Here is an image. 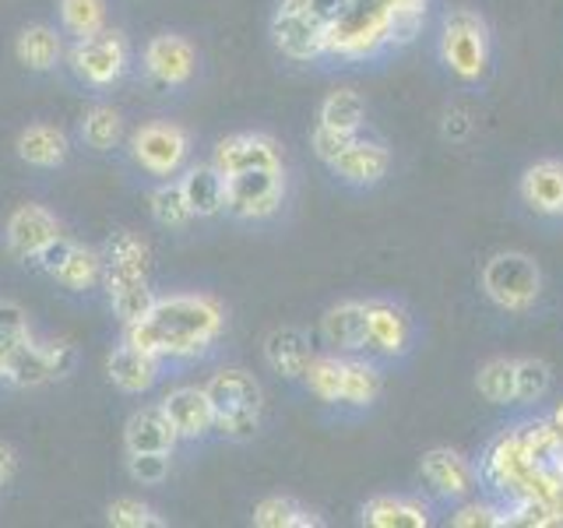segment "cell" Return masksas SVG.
<instances>
[{"label": "cell", "instance_id": "obj_25", "mask_svg": "<svg viewBox=\"0 0 563 528\" xmlns=\"http://www.w3.org/2000/svg\"><path fill=\"white\" fill-rule=\"evenodd\" d=\"M363 525L369 528H427L430 510L427 504L405 497H374L363 504Z\"/></svg>", "mask_w": 563, "mask_h": 528}, {"label": "cell", "instance_id": "obj_43", "mask_svg": "<svg viewBox=\"0 0 563 528\" xmlns=\"http://www.w3.org/2000/svg\"><path fill=\"white\" fill-rule=\"evenodd\" d=\"M46 356H49V370H53V381H64L75 374L78 366V349L70 342H46Z\"/></svg>", "mask_w": 563, "mask_h": 528}, {"label": "cell", "instance_id": "obj_35", "mask_svg": "<svg viewBox=\"0 0 563 528\" xmlns=\"http://www.w3.org/2000/svg\"><path fill=\"white\" fill-rule=\"evenodd\" d=\"M553 384V370L545 360H515V402L532 405L542 402Z\"/></svg>", "mask_w": 563, "mask_h": 528}, {"label": "cell", "instance_id": "obj_18", "mask_svg": "<svg viewBox=\"0 0 563 528\" xmlns=\"http://www.w3.org/2000/svg\"><path fill=\"white\" fill-rule=\"evenodd\" d=\"M123 444L128 451H173L180 444V433H176L163 402L141 405L137 413H131L128 427H123Z\"/></svg>", "mask_w": 563, "mask_h": 528}, {"label": "cell", "instance_id": "obj_16", "mask_svg": "<svg viewBox=\"0 0 563 528\" xmlns=\"http://www.w3.org/2000/svg\"><path fill=\"white\" fill-rule=\"evenodd\" d=\"M313 356L317 352L299 328H275L268 331V339H264V363H268L278 377L303 381Z\"/></svg>", "mask_w": 563, "mask_h": 528}, {"label": "cell", "instance_id": "obj_27", "mask_svg": "<svg viewBox=\"0 0 563 528\" xmlns=\"http://www.w3.org/2000/svg\"><path fill=\"white\" fill-rule=\"evenodd\" d=\"M49 278H57L67 293H85L92 289L96 282H102V251H92V246L70 243L67 257L60 261V268Z\"/></svg>", "mask_w": 563, "mask_h": 528}, {"label": "cell", "instance_id": "obj_19", "mask_svg": "<svg viewBox=\"0 0 563 528\" xmlns=\"http://www.w3.org/2000/svg\"><path fill=\"white\" fill-rule=\"evenodd\" d=\"M521 201L536 211V216H563V163L560 158H542V163L528 166L521 176Z\"/></svg>", "mask_w": 563, "mask_h": 528}, {"label": "cell", "instance_id": "obj_41", "mask_svg": "<svg viewBox=\"0 0 563 528\" xmlns=\"http://www.w3.org/2000/svg\"><path fill=\"white\" fill-rule=\"evenodd\" d=\"M448 525L454 528H500L507 525V507H493V504H479V501H472V504H462L454 510V515L448 518Z\"/></svg>", "mask_w": 563, "mask_h": 528}, {"label": "cell", "instance_id": "obj_34", "mask_svg": "<svg viewBox=\"0 0 563 528\" xmlns=\"http://www.w3.org/2000/svg\"><path fill=\"white\" fill-rule=\"evenodd\" d=\"M60 22L67 35L88 40L106 29V0H60Z\"/></svg>", "mask_w": 563, "mask_h": 528}, {"label": "cell", "instance_id": "obj_6", "mask_svg": "<svg viewBox=\"0 0 563 528\" xmlns=\"http://www.w3.org/2000/svg\"><path fill=\"white\" fill-rule=\"evenodd\" d=\"M131 155H134V163L141 169H148L152 176H176L190 155V134L180 123H169V120L141 123L131 134Z\"/></svg>", "mask_w": 563, "mask_h": 528}, {"label": "cell", "instance_id": "obj_26", "mask_svg": "<svg viewBox=\"0 0 563 528\" xmlns=\"http://www.w3.org/2000/svg\"><path fill=\"white\" fill-rule=\"evenodd\" d=\"M317 123L331 131H363L366 123V99L356 88H334L324 96L321 110H317Z\"/></svg>", "mask_w": 563, "mask_h": 528}, {"label": "cell", "instance_id": "obj_38", "mask_svg": "<svg viewBox=\"0 0 563 528\" xmlns=\"http://www.w3.org/2000/svg\"><path fill=\"white\" fill-rule=\"evenodd\" d=\"M106 521H110L113 528H152V525H163V518H158L148 504H141L137 497H117L110 507H106Z\"/></svg>", "mask_w": 563, "mask_h": 528}, {"label": "cell", "instance_id": "obj_21", "mask_svg": "<svg viewBox=\"0 0 563 528\" xmlns=\"http://www.w3.org/2000/svg\"><path fill=\"white\" fill-rule=\"evenodd\" d=\"M272 35H275V46L282 50V57H289V61L303 64V61L324 57V32L292 11H275Z\"/></svg>", "mask_w": 563, "mask_h": 528}, {"label": "cell", "instance_id": "obj_3", "mask_svg": "<svg viewBox=\"0 0 563 528\" xmlns=\"http://www.w3.org/2000/svg\"><path fill=\"white\" fill-rule=\"evenodd\" d=\"M440 61L462 81H479L489 67V29L479 11L454 8L440 29Z\"/></svg>", "mask_w": 563, "mask_h": 528}, {"label": "cell", "instance_id": "obj_9", "mask_svg": "<svg viewBox=\"0 0 563 528\" xmlns=\"http://www.w3.org/2000/svg\"><path fill=\"white\" fill-rule=\"evenodd\" d=\"M145 70L155 85L180 88L194 78V70H198V53H194V46L184 35H173V32L152 35L145 46Z\"/></svg>", "mask_w": 563, "mask_h": 528}, {"label": "cell", "instance_id": "obj_8", "mask_svg": "<svg viewBox=\"0 0 563 528\" xmlns=\"http://www.w3.org/2000/svg\"><path fill=\"white\" fill-rule=\"evenodd\" d=\"M419 475L427 490L440 501H465L479 486V469H475L465 454H457L451 448H433L422 454Z\"/></svg>", "mask_w": 563, "mask_h": 528}, {"label": "cell", "instance_id": "obj_17", "mask_svg": "<svg viewBox=\"0 0 563 528\" xmlns=\"http://www.w3.org/2000/svg\"><path fill=\"white\" fill-rule=\"evenodd\" d=\"M158 366H163V360L131 345V342H120L110 356H106V374H110V381L128 395L148 392V387L158 381Z\"/></svg>", "mask_w": 563, "mask_h": 528}, {"label": "cell", "instance_id": "obj_40", "mask_svg": "<svg viewBox=\"0 0 563 528\" xmlns=\"http://www.w3.org/2000/svg\"><path fill=\"white\" fill-rule=\"evenodd\" d=\"M169 454L173 451H128V472L134 483L155 486L169 475Z\"/></svg>", "mask_w": 563, "mask_h": 528}, {"label": "cell", "instance_id": "obj_5", "mask_svg": "<svg viewBox=\"0 0 563 528\" xmlns=\"http://www.w3.org/2000/svg\"><path fill=\"white\" fill-rule=\"evenodd\" d=\"M286 198V173L282 169H246L225 176V216L240 222L268 219Z\"/></svg>", "mask_w": 563, "mask_h": 528}, {"label": "cell", "instance_id": "obj_29", "mask_svg": "<svg viewBox=\"0 0 563 528\" xmlns=\"http://www.w3.org/2000/svg\"><path fill=\"white\" fill-rule=\"evenodd\" d=\"M148 243L141 240L131 229H120L110 240H106V251H102V268H120V272H134V275H148Z\"/></svg>", "mask_w": 563, "mask_h": 528}, {"label": "cell", "instance_id": "obj_7", "mask_svg": "<svg viewBox=\"0 0 563 528\" xmlns=\"http://www.w3.org/2000/svg\"><path fill=\"white\" fill-rule=\"evenodd\" d=\"M128 61H131L128 43H123L120 32H110V29L88 35V40H75V46H70V70H75L85 85H96V88L120 81L123 70H128Z\"/></svg>", "mask_w": 563, "mask_h": 528}, {"label": "cell", "instance_id": "obj_28", "mask_svg": "<svg viewBox=\"0 0 563 528\" xmlns=\"http://www.w3.org/2000/svg\"><path fill=\"white\" fill-rule=\"evenodd\" d=\"M14 53H18V61H22L29 70H49V67H57L60 53H64V43H60L57 29L29 25V29H22V35H18Z\"/></svg>", "mask_w": 563, "mask_h": 528}, {"label": "cell", "instance_id": "obj_42", "mask_svg": "<svg viewBox=\"0 0 563 528\" xmlns=\"http://www.w3.org/2000/svg\"><path fill=\"white\" fill-rule=\"evenodd\" d=\"M356 134L360 131H331V128H321V123H317V131L310 134V145L321 163H331L334 155H342L352 141H356Z\"/></svg>", "mask_w": 563, "mask_h": 528}, {"label": "cell", "instance_id": "obj_12", "mask_svg": "<svg viewBox=\"0 0 563 528\" xmlns=\"http://www.w3.org/2000/svg\"><path fill=\"white\" fill-rule=\"evenodd\" d=\"M331 173L339 176V180L352 184V187H369L387 176V166H391V155H387V148L380 145V141L374 138H363V131L356 134V141L331 158Z\"/></svg>", "mask_w": 563, "mask_h": 528}, {"label": "cell", "instance_id": "obj_24", "mask_svg": "<svg viewBox=\"0 0 563 528\" xmlns=\"http://www.w3.org/2000/svg\"><path fill=\"white\" fill-rule=\"evenodd\" d=\"M0 381H8L11 387H43L53 381V370H49V356H46V345H40L35 339L18 345L8 363L0 366Z\"/></svg>", "mask_w": 563, "mask_h": 528}, {"label": "cell", "instance_id": "obj_4", "mask_svg": "<svg viewBox=\"0 0 563 528\" xmlns=\"http://www.w3.org/2000/svg\"><path fill=\"white\" fill-rule=\"evenodd\" d=\"M483 293L500 310L525 314L536 307L542 293L539 264L521 251H500L483 264Z\"/></svg>", "mask_w": 563, "mask_h": 528}, {"label": "cell", "instance_id": "obj_36", "mask_svg": "<svg viewBox=\"0 0 563 528\" xmlns=\"http://www.w3.org/2000/svg\"><path fill=\"white\" fill-rule=\"evenodd\" d=\"M475 387L489 405H510L515 402V360H489L475 377Z\"/></svg>", "mask_w": 563, "mask_h": 528}, {"label": "cell", "instance_id": "obj_23", "mask_svg": "<svg viewBox=\"0 0 563 528\" xmlns=\"http://www.w3.org/2000/svg\"><path fill=\"white\" fill-rule=\"evenodd\" d=\"M18 158L35 169H53L67 158V134L60 128H49V123H29V128L18 134L14 141Z\"/></svg>", "mask_w": 563, "mask_h": 528}, {"label": "cell", "instance_id": "obj_39", "mask_svg": "<svg viewBox=\"0 0 563 528\" xmlns=\"http://www.w3.org/2000/svg\"><path fill=\"white\" fill-rule=\"evenodd\" d=\"M345 4L349 0H278V11H292L299 18H307L310 25L324 32V43H328V25L342 14Z\"/></svg>", "mask_w": 563, "mask_h": 528}, {"label": "cell", "instance_id": "obj_45", "mask_svg": "<svg viewBox=\"0 0 563 528\" xmlns=\"http://www.w3.org/2000/svg\"><path fill=\"white\" fill-rule=\"evenodd\" d=\"M14 472H18V458L8 444H0V486H8L14 480Z\"/></svg>", "mask_w": 563, "mask_h": 528}, {"label": "cell", "instance_id": "obj_14", "mask_svg": "<svg viewBox=\"0 0 563 528\" xmlns=\"http://www.w3.org/2000/svg\"><path fill=\"white\" fill-rule=\"evenodd\" d=\"M412 342L409 314L387 299H369L366 304V349L384 352V356H401Z\"/></svg>", "mask_w": 563, "mask_h": 528}, {"label": "cell", "instance_id": "obj_32", "mask_svg": "<svg viewBox=\"0 0 563 528\" xmlns=\"http://www.w3.org/2000/svg\"><path fill=\"white\" fill-rule=\"evenodd\" d=\"M123 138V117L120 110H113V106H92V110L85 113L81 120V141L92 152H110L120 145Z\"/></svg>", "mask_w": 563, "mask_h": 528}, {"label": "cell", "instance_id": "obj_11", "mask_svg": "<svg viewBox=\"0 0 563 528\" xmlns=\"http://www.w3.org/2000/svg\"><path fill=\"white\" fill-rule=\"evenodd\" d=\"M64 233L57 216L43 205H22L11 211L8 229H4V240H8V251L18 261H35V254L43 251L49 240H57Z\"/></svg>", "mask_w": 563, "mask_h": 528}, {"label": "cell", "instance_id": "obj_37", "mask_svg": "<svg viewBox=\"0 0 563 528\" xmlns=\"http://www.w3.org/2000/svg\"><path fill=\"white\" fill-rule=\"evenodd\" d=\"M29 339H32L29 314L18 304H11V299H0V366H4L11 352Z\"/></svg>", "mask_w": 563, "mask_h": 528}, {"label": "cell", "instance_id": "obj_15", "mask_svg": "<svg viewBox=\"0 0 563 528\" xmlns=\"http://www.w3.org/2000/svg\"><path fill=\"white\" fill-rule=\"evenodd\" d=\"M163 409L169 413L180 440H198L216 430V409H211V398L205 387H190V384L173 387L163 398Z\"/></svg>", "mask_w": 563, "mask_h": 528}, {"label": "cell", "instance_id": "obj_13", "mask_svg": "<svg viewBox=\"0 0 563 528\" xmlns=\"http://www.w3.org/2000/svg\"><path fill=\"white\" fill-rule=\"evenodd\" d=\"M102 286H106V296H110V307H113V317L131 328L137 324L141 317H145L152 307H155V293L148 286V275H134V272H120V268H102Z\"/></svg>", "mask_w": 563, "mask_h": 528}, {"label": "cell", "instance_id": "obj_30", "mask_svg": "<svg viewBox=\"0 0 563 528\" xmlns=\"http://www.w3.org/2000/svg\"><path fill=\"white\" fill-rule=\"evenodd\" d=\"M254 525L257 528H317L321 518L289 497H264L254 507Z\"/></svg>", "mask_w": 563, "mask_h": 528}, {"label": "cell", "instance_id": "obj_46", "mask_svg": "<svg viewBox=\"0 0 563 528\" xmlns=\"http://www.w3.org/2000/svg\"><path fill=\"white\" fill-rule=\"evenodd\" d=\"M550 427H553V433H556V440H560V448H563V405H556V413L550 416Z\"/></svg>", "mask_w": 563, "mask_h": 528}, {"label": "cell", "instance_id": "obj_44", "mask_svg": "<svg viewBox=\"0 0 563 528\" xmlns=\"http://www.w3.org/2000/svg\"><path fill=\"white\" fill-rule=\"evenodd\" d=\"M468 134H472V120H468V113H465V110H451L448 120H444V138H451V141H465Z\"/></svg>", "mask_w": 563, "mask_h": 528}, {"label": "cell", "instance_id": "obj_22", "mask_svg": "<svg viewBox=\"0 0 563 528\" xmlns=\"http://www.w3.org/2000/svg\"><path fill=\"white\" fill-rule=\"evenodd\" d=\"M180 187L187 194V205L194 219H216L225 211V176L216 166H190L180 176Z\"/></svg>", "mask_w": 563, "mask_h": 528}, {"label": "cell", "instance_id": "obj_33", "mask_svg": "<svg viewBox=\"0 0 563 528\" xmlns=\"http://www.w3.org/2000/svg\"><path fill=\"white\" fill-rule=\"evenodd\" d=\"M148 208H152V219L166 229H184L194 222V211L187 205V194L180 187V180H166L158 184L152 194H148Z\"/></svg>", "mask_w": 563, "mask_h": 528}, {"label": "cell", "instance_id": "obj_10", "mask_svg": "<svg viewBox=\"0 0 563 528\" xmlns=\"http://www.w3.org/2000/svg\"><path fill=\"white\" fill-rule=\"evenodd\" d=\"M211 166L222 176H236L246 169H282V152L268 134H229L216 145Z\"/></svg>", "mask_w": 563, "mask_h": 528}, {"label": "cell", "instance_id": "obj_20", "mask_svg": "<svg viewBox=\"0 0 563 528\" xmlns=\"http://www.w3.org/2000/svg\"><path fill=\"white\" fill-rule=\"evenodd\" d=\"M321 339L331 345V352H339V356L363 352L366 349V304H356V299L334 304L321 317Z\"/></svg>", "mask_w": 563, "mask_h": 528}, {"label": "cell", "instance_id": "obj_31", "mask_svg": "<svg viewBox=\"0 0 563 528\" xmlns=\"http://www.w3.org/2000/svg\"><path fill=\"white\" fill-rule=\"evenodd\" d=\"M345 360L349 356H339V352H331V356H313L310 370H307V384L310 392L328 402V405H342V395H345Z\"/></svg>", "mask_w": 563, "mask_h": 528}, {"label": "cell", "instance_id": "obj_1", "mask_svg": "<svg viewBox=\"0 0 563 528\" xmlns=\"http://www.w3.org/2000/svg\"><path fill=\"white\" fill-rule=\"evenodd\" d=\"M225 310L208 293L158 296L155 307L137 324L123 328V342L152 352L158 360H194L219 342Z\"/></svg>", "mask_w": 563, "mask_h": 528}, {"label": "cell", "instance_id": "obj_2", "mask_svg": "<svg viewBox=\"0 0 563 528\" xmlns=\"http://www.w3.org/2000/svg\"><path fill=\"white\" fill-rule=\"evenodd\" d=\"M205 392L211 398V409H216L219 433L233 440H246L257 433L264 395L254 374H246V370H219V374H211V381L205 384Z\"/></svg>", "mask_w": 563, "mask_h": 528}]
</instances>
